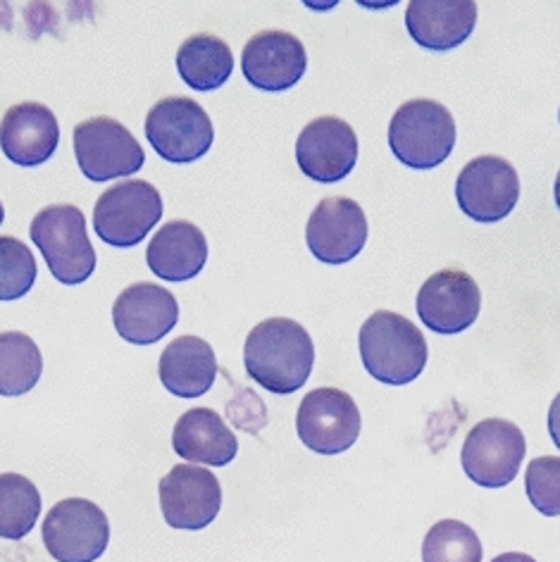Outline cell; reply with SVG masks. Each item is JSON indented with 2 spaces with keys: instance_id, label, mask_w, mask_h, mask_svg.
<instances>
[{
  "instance_id": "29",
  "label": "cell",
  "mask_w": 560,
  "mask_h": 562,
  "mask_svg": "<svg viewBox=\"0 0 560 562\" xmlns=\"http://www.w3.org/2000/svg\"><path fill=\"white\" fill-rule=\"evenodd\" d=\"M549 434H551V441L553 446L560 451V393L553 398L551 407H549Z\"/></svg>"
},
{
  "instance_id": "2",
  "label": "cell",
  "mask_w": 560,
  "mask_h": 562,
  "mask_svg": "<svg viewBox=\"0 0 560 562\" xmlns=\"http://www.w3.org/2000/svg\"><path fill=\"white\" fill-rule=\"evenodd\" d=\"M362 368L387 386H405L423 374L427 364V341L408 317L377 311L358 334Z\"/></svg>"
},
{
  "instance_id": "20",
  "label": "cell",
  "mask_w": 560,
  "mask_h": 562,
  "mask_svg": "<svg viewBox=\"0 0 560 562\" xmlns=\"http://www.w3.org/2000/svg\"><path fill=\"white\" fill-rule=\"evenodd\" d=\"M175 453L205 468H224L239 453V441L213 407H191L177 419L172 431Z\"/></svg>"
},
{
  "instance_id": "14",
  "label": "cell",
  "mask_w": 560,
  "mask_h": 562,
  "mask_svg": "<svg viewBox=\"0 0 560 562\" xmlns=\"http://www.w3.org/2000/svg\"><path fill=\"white\" fill-rule=\"evenodd\" d=\"M305 244L320 262H351L368 244V217L351 199H325L307 220Z\"/></svg>"
},
{
  "instance_id": "6",
  "label": "cell",
  "mask_w": 560,
  "mask_h": 562,
  "mask_svg": "<svg viewBox=\"0 0 560 562\" xmlns=\"http://www.w3.org/2000/svg\"><path fill=\"white\" fill-rule=\"evenodd\" d=\"M144 130L153 150L175 165L205 158L215 138L208 112L184 95L163 98L153 105Z\"/></svg>"
},
{
  "instance_id": "16",
  "label": "cell",
  "mask_w": 560,
  "mask_h": 562,
  "mask_svg": "<svg viewBox=\"0 0 560 562\" xmlns=\"http://www.w3.org/2000/svg\"><path fill=\"white\" fill-rule=\"evenodd\" d=\"M112 322L124 341L153 346L177 327L179 303L167 289L138 281L117 296L112 305Z\"/></svg>"
},
{
  "instance_id": "30",
  "label": "cell",
  "mask_w": 560,
  "mask_h": 562,
  "mask_svg": "<svg viewBox=\"0 0 560 562\" xmlns=\"http://www.w3.org/2000/svg\"><path fill=\"white\" fill-rule=\"evenodd\" d=\"M492 562H537V560L529 558L527 553H501Z\"/></svg>"
},
{
  "instance_id": "32",
  "label": "cell",
  "mask_w": 560,
  "mask_h": 562,
  "mask_svg": "<svg viewBox=\"0 0 560 562\" xmlns=\"http://www.w3.org/2000/svg\"><path fill=\"white\" fill-rule=\"evenodd\" d=\"M3 220H5V207L0 203V224H3Z\"/></svg>"
},
{
  "instance_id": "22",
  "label": "cell",
  "mask_w": 560,
  "mask_h": 562,
  "mask_svg": "<svg viewBox=\"0 0 560 562\" xmlns=\"http://www.w3.org/2000/svg\"><path fill=\"white\" fill-rule=\"evenodd\" d=\"M208 260L205 234L187 220L167 222L150 238L146 262L165 281H189L203 272Z\"/></svg>"
},
{
  "instance_id": "18",
  "label": "cell",
  "mask_w": 560,
  "mask_h": 562,
  "mask_svg": "<svg viewBox=\"0 0 560 562\" xmlns=\"http://www.w3.org/2000/svg\"><path fill=\"white\" fill-rule=\"evenodd\" d=\"M60 144V124L53 110L26 101L12 105L0 120V150L20 167H36L53 158Z\"/></svg>"
},
{
  "instance_id": "24",
  "label": "cell",
  "mask_w": 560,
  "mask_h": 562,
  "mask_svg": "<svg viewBox=\"0 0 560 562\" xmlns=\"http://www.w3.org/2000/svg\"><path fill=\"white\" fill-rule=\"evenodd\" d=\"M41 374L44 358L32 336L22 331L0 334V396H24L38 384Z\"/></svg>"
},
{
  "instance_id": "1",
  "label": "cell",
  "mask_w": 560,
  "mask_h": 562,
  "mask_svg": "<svg viewBox=\"0 0 560 562\" xmlns=\"http://www.w3.org/2000/svg\"><path fill=\"white\" fill-rule=\"evenodd\" d=\"M246 374L277 396L296 393L313 372L315 346L296 319L270 317L246 336Z\"/></svg>"
},
{
  "instance_id": "26",
  "label": "cell",
  "mask_w": 560,
  "mask_h": 562,
  "mask_svg": "<svg viewBox=\"0 0 560 562\" xmlns=\"http://www.w3.org/2000/svg\"><path fill=\"white\" fill-rule=\"evenodd\" d=\"M423 562H482V541L466 522L441 519L423 541Z\"/></svg>"
},
{
  "instance_id": "15",
  "label": "cell",
  "mask_w": 560,
  "mask_h": 562,
  "mask_svg": "<svg viewBox=\"0 0 560 562\" xmlns=\"http://www.w3.org/2000/svg\"><path fill=\"white\" fill-rule=\"evenodd\" d=\"M296 162L305 177L334 184L354 172L358 162V136L339 117H317L305 124L296 140Z\"/></svg>"
},
{
  "instance_id": "12",
  "label": "cell",
  "mask_w": 560,
  "mask_h": 562,
  "mask_svg": "<svg viewBox=\"0 0 560 562\" xmlns=\"http://www.w3.org/2000/svg\"><path fill=\"white\" fill-rule=\"evenodd\" d=\"M158 494L165 522L172 529L201 531L222 508L217 476L199 465H175L160 480Z\"/></svg>"
},
{
  "instance_id": "5",
  "label": "cell",
  "mask_w": 560,
  "mask_h": 562,
  "mask_svg": "<svg viewBox=\"0 0 560 562\" xmlns=\"http://www.w3.org/2000/svg\"><path fill=\"white\" fill-rule=\"evenodd\" d=\"M163 217L160 191L144 179H127L101 193L93 207V229L115 248L138 246Z\"/></svg>"
},
{
  "instance_id": "7",
  "label": "cell",
  "mask_w": 560,
  "mask_h": 562,
  "mask_svg": "<svg viewBox=\"0 0 560 562\" xmlns=\"http://www.w3.org/2000/svg\"><path fill=\"white\" fill-rule=\"evenodd\" d=\"M525 453L527 441L520 427L508 419L492 417L468 431L460 462L478 486L503 488L520 472Z\"/></svg>"
},
{
  "instance_id": "11",
  "label": "cell",
  "mask_w": 560,
  "mask_h": 562,
  "mask_svg": "<svg viewBox=\"0 0 560 562\" xmlns=\"http://www.w3.org/2000/svg\"><path fill=\"white\" fill-rule=\"evenodd\" d=\"M520 199V177L515 167L496 156L472 158L456 181V201L474 222L506 220Z\"/></svg>"
},
{
  "instance_id": "3",
  "label": "cell",
  "mask_w": 560,
  "mask_h": 562,
  "mask_svg": "<svg viewBox=\"0 0 560 562\" xmlns=\"http://www.w3.org/2000/svg\"><path fill=\"white\" fill-rule=\"evenodd\" d=\"M30 236L60 284H83L96 272V250L87 234V217L77 205L44 207L32 220Z\"/></svg>"
},
{
  "instance_id": "17",
  "label": "cell",
  "mask_w": 560,
  "mask_h": 562,
  "mask_svg": "<svg viewBox=\"0 0 560 562\" xmlns=\"http://www.w3.org/2000/svg\"><path fill=\"white\" fill-rule=\"evenodd\" d=\"M244 77L260 91L279 93L287 91L303 79L307 69V55L296 38L289 32H260L244 46L242 55Z\"/></svg>"
},
{
  "instance_id": "4",
  "label": "cell",
  "mask_w": 560,
  "mask_h": 562,
  "mask_svg": "<svg viewBox=\"0 0 560 562\" xmlns=\"http://www.w3.org/2000/svg\"><path fill=\"white\" fill-rule=\"evenodd\" d=\"M389 146L399 162L413 170H434L456 146L453 115L437 101L415 98L403 103L389 124Z\"/></svg>"
},
{
  "instance_id": "13",
  "label": "cell",
  "mask_w": 560,
  "mask_h": 562,
  "mask_svg": "<svg viewBox=\"0 0 560 562\" xmlns=\"http://www.w3.org/2000/svg\"><path fill=\"white\" fill-rule=\"evenodd\" d=\"M482 307L478 281L463 270L434 272L417 291V317L437 334H460L474 325Z\"/></svg>"
},
{
  "instance_id": "21",
  "label": "cell",
  "mask_w": 560,
  "mask_h": 562,
  "mask_svg": "<svg viewBox=\"0 0 560 562\" xmlns=\"http://www.w3.org/2000/svg\"><path fill=\"white\" fill-rule=\"evenodd\" d=\"M163 386L177 398H201L217 376L215 350L201 336H179L163 350L158 362Z\"/></svg>"
},
{
  "instance_id": "10",
  "label": "cell",
  "mask_w": 560,
  "mask_h": 562,
  "mask_svg": "<svg viewBox=\"0 0 560 562\" xmlns=\"http://www.w3.org/2000/svg\"><path fill=\"white\" fill-rule=\"evenodd\" d=\"M296 431L301 443L320 456L346 453L360 437L358 405L341 389H315L299 405Z\"/></svg>"
},
{
  "instance_id": "23",
  "label": "cell",
  "mask_w": 560,
  "mask_h": 562,
  "mask_svg": "<svg viewBox=\"0 0 560 562\" xmlns=\"http://www.w3.org/2000/svg\"><path fill=\"white\" fill-rule=\"evenodd\" d=\"M177 72L193 91H215L234 72L232 48L213 34H195L177 50Z\"/></svg>"
},
{
  "instance_id": "9",
  "label": "cell",
  "mask_w": 560,
  "mask_h": 562,
  "mask_svg": "<svg viewBox=\"0 0 560 562\" xmlns=\"http://www.w3.org/2000/svg\"><path fill=\"white\" fill-rule=\"evenodd\" d=\"M46 551L58 562H96L110 543V519L87 498L55 503L44 519Z\"/></svg>"
},
{
  "instance_id": "31",
  "label": "cell",
  "mask_w": 560,
  "mask_h": 562,
  "mask_svg": "<svg viewBox=\"0 0 560 562\" xmlns=\"http://www.w3.org/2000/svg\"><path fill=\"white\" fill-rule=\"evenodd\" d=\"M553 195H556V205H558V210H560V172H558V177H556V187H553Z\"/></svg>"
},
{
  "instance_id": "25",
  "label": "cell",
  "mask_w": 560,
  "mask_h": 562,
  "mask_svg": "<svg viewBox=\"0 0 560 562\" xmlns=\"http://www.w3.org/2000/svg\"><path fill=\"white\" fill-rule=\"evenodd\" d=\"M41 517V494L22 474H0V539L20 541Z\"/></svg>"
},
{
  "instance_id": "33",
  "label": "cell",
  "mask_w": 560,
  "mask_h": 562,
  "mask_svg": "<svg viewBox=\"0 0 560 562\" xmlns=\"http://www.w3.org/2000/svg\"><path fill=\"white\" fill-rule=\"evenodd\" d=\"M558 117H560V115H558Z\"/></svg>"
},
{
  "instance_id": "28",
  "label": "cell",
  "mask_w": 560,
  "mask_h": 562,
  "mask_svg": "<svg viewBox=\"0 0 560 562\" xmlns=\"http://www.w3.org/2000/svg\"><path fill=\"white\" fill-rule=\"evenodd\" d=\"M525 488L531 508L544 517H560V458L541 456L531 460Z\"/></svg>"
},
{
  "instance_id": "27",
  "label": "cell",
  "mask_w": 560,
  "mask_h": 562,
  "mask_svg": "<svg viewBox=\"0 0 560 562\" xmlns=\"http://www.w3.org/2000/svg\"><path fill=\"white\" fill-rule=\"evenodd\" d=\"M34 252L15 236H0V301H18L34 289Z\"/></svg>"
},
{
  "instance_id": "19",
  "label": "cell",
  "mask_w": 560,
  "mask_h": 562,
  "mask_svg": "<svg viewBox=\"0 0 560 562\" xmlns=\"http://www.w3.org/2000/svg\"><path fill=\"white\" fill-rule=\"evenodd\" d=\"M478 24L472 0H413L405 10V30L417 46L434 53L466 44Z\"/></svg>"
},
{
  "instance_id": "8",
  "label": "cell",
  "mask_w": 560,
  "mask_h": 562,
  "mask_svg": "<svg viewBox=\"0 0 560 562\" xmlns=\"http://www.w3.org/2000/svg\"><path fill=\"white\" fill-rule=\"evenodd\" d=\"M75 156L81 175L98 184L132 177L146 160L134 134L112 117H91L75 126Z\"/></svg>"
}]
</instances>
